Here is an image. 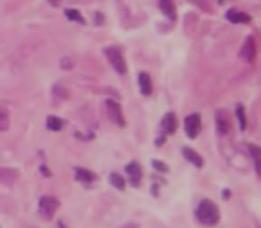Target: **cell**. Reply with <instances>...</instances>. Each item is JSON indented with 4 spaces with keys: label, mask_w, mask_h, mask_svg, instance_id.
<instances>
[{
    "label": "cell",
    "mask_w": 261,
    "mask_h": 228,
    "mask_svg": "<svg viewBox=\"0 0 261 228\" xmlns=\"http://www.w3.org/2000/svg\"><path fill=\"white\" fill-rule=\"evenodd\" d=\"M138 80H140V91H142L143 96H149L152 93V80H150L149 73L142 72L138 75Z\"/></svg>",
    "instance_id": "cell-9"
},
{
    "label": "cell",
    "mask_w": 261,
    "mask_h": 228,
    "mask_svg": "<svg viewBox=\"0 0 261 228\" xmlns=\"http://www.w3.org/2000/svg\"><path fill=\"white\" fill-rule=\"evenodd\" d=\"M66 18L72 20V22H79V23H84V18L81 16V13L77 11V9H66L65 11Z\"/></svg>",
    "instance_id": "cell-21"
},
{
    "label": "cell",
    "mask_w": 261,
    "mask_h": 228,
    "mask_svg": "<svg viewBox=\"0 0 261 228\" xmlns=\"http://www.w3.org/2000/svg\"><path fill=\"white\" fill-rule=\"evenodd\" d=\"M227 20L231 23H249L252 18H250V15H245V13H242V11L231 9V11H227Z\"/></svg>",
    "instance_id": "cell-11"
},
{
    "label": "cell",
    "mask_w": 261,
    "mask_h": 228,
    "mask_svg": "<svg viewBox=\"0 0 261 228\" xmlns=\"http://www.w3.org/2000/svg\"><path fill=\"white\" fill-rule=\"evenodd\" d=\"M48 2H50L52 6H59V2H61V0H48Z\"/></svg>",
    "instance_id": "cell-24"
},
{
    "label": "cell",
    "mask_w": 261,
    "mask_h": 228,
    "mask_svg": "<svg viewBox=\"0 0 261 228\" xmlns=\"http://www.w3.org/2000/svg\"><path fill=\"white\" fill-rule=\"evenodd\" d=\"M41 173H43L45 177H50V171L47 170V166H41Z\"/></svg>",
    "instance_id": "cell-23"
},
{
    "label": "cell",
    "mask_w": 261,
    "mask_h": 228,
    "mask_svg": "<svg viewBox=\"0 0 261 228\" xmlns=\"http://www.w3.org/2000/svg\"><path fill=\"white\" fill-rule=\"evenodd\" d=\"M125 171H127V175H129L130 184L135 185V187H138L140 182H142V177H143L142 166H140L138 162H129V164H127V168H125Z\"/></svg>",
    "instance_id": "cell-6"
},
{
    "label": "cell",
    "mask_w": 261,
    "mask_h": 228,
    "mask_svg": "<svg viewBox=\"0 0 261 228\" xmlns=\"http://www.w3.org/2000/svg\"><path fill=\"white\" fill-rule=\"evenodd\" d=\"M9 128V114L6 109H0V132Z\"/></svg>",
    "instance_id": "cell-20"
},
{
    "label": "cell",
    "mask_w": 261,
    "mask_h": 228,
    "mask_svg": "<svg viewBox=\"0 0 261 228\" xmlns=\"http://www.w3.org/2000/svg\"><path fill=\"white\" fill-rule=\"evenodd\" d=\"M75 178L79 182H83V184H91V182H95L97 177L90 170H86V168H75Z\"/></svg>",
    "instance_id": "cell-12"
},
{
    "label": "cell",
    "mask_w": 261,
    "mask_h": 228,
    "mask_svg": "<svg viewBox=\"0 0 261 228\" xmlns=\"http://www.w3.org/2000/svg\"><path fill=\"white\" fill-rule=\"evenodd\" d=\"M38 209H40L41 216L47 217V219H50V217H54V214L58 212V209H59V200L54 198V196H41Z\"/></svg>",
    "instance_id": "cell-3"
},
{
    "label": "cell",
    "mask_w": 261,
    "mask_h": 228,
    "mask_svg": "<svg viewBox=\"0 0 261 228\" xmlns=\"http://www.w3.org/2000/svg\"><path fill=\"white\" fill-rule=\"evenodd\" d=\"M200 128H202V121H200V116L199 114H190V116H186L185 120V131H186V136H188L190 139H195L197 136L200 134Z\"/></svg>",
    "instance_id": "cell-4"
},
{
    "label": "cell",
    "mask_w": 261,
    "mask_h": 228,
    "mask_svg": "<svg viewBox=\"0 0 261 228\" xmlns=\"http://www.w3.org/2000/svg\"><path fill=\"white\" fill-rule=\"evenodd\" d=\"M160 9L168 20H175V6L174 0H160Z\"/></svg>",
    "instance_id": "cell-14"
},
{
    "label": "cell",
    "mask_w": 261,
    "mask_h": 228,
    "mask_svg": "<svg viewBox=\"0 0 261 228\" xmlns=\"http://www.w3.org/2000/svg\"><path fill=\"white\" fill-rule=\"evenodd\" d=\"M47 127H48V131L59 132V131L65 128V120H61V118H58V116H48L47 118Z\"/></svg>",
    "instance_id": "cell-15"
},
{
    "label": "cell",
    "mask_w": 261,
    "mask_h": 228,
    "mask_svg": "<svg viewBox=\"0 0 261 228\" xmlns=\"http://www.w3.org/2000/svg\"><path fill=\"white\" fill-rule=\"evenodd\" d=\"M106 109H108V116L111 118L113 123H116L118 127H125V118H123V114H122L120 104H116V102H113V100H108L106 102Z\"/></svg>",
    "instance_id": "cell-5"
},
{
    "label": "cell",
    "mask_w": 261,
    "mask_h": 228,
    "mask_svg": "<svg viewBox=\"0 0 261 228\" xmlns=\"http://www.w3.org/2000/svg\"><path fill=\"white\" fill-rule=\"evenodd\" d=\"M254 54H256V41H254L252 36H249L245 40V43H243L242 50H240V57L243 61H252Z\"/></svg>",
    "instance_id": "cell-8"
},
{
    "label": "cell",
    "mask_w": 261,
    "mask_h": 228,
    "mask_svg": "<svg viewBox=\"0 0 261 228\" xmlns=\"http://www.w3.org/2000/svg\"><path fill=\"white\" fill-rule=\"evenodd\" d=\"M236 118H238L240 128H242V131H245V128H247V120H245V109H243V105H238V107H236Z\"/></svg>",
    "instance_id": "cell-18"
},
{
    "label": "cell",
    "mask_w": 261,
    "mask_h": 228,
    "mask_svg": "<svg viewBox=\"0 0 261 228\" xmlns=\"http://www.w3.org/2000/svg\"><path fill=\"white\" fill-rule=\"evenodd\" d=\"M16 177H18V173H16L15 170H8V168H0V182H8V184H11V182L16 180Z\"/></svg>",
    "instance_id": "cell-17"
},
{
    "label": "cell",
    "mask_w": 261,
    "mask_h": 228,
    "mask_svg": "<svg viewBox=\"0 0 261 228\" xmlns=\"http://www.w3.org/2000/svg\"><path fill=\"white\" fill-rule=\"evenodd\" d=\"M229 128H231V123H229V118L225 116V112L217 111V131L220 134H227Z\"/></svg>",
    "instance_id": "cell-10"
},
{
    "label": "cell",
    "mask_w": 261,
    "mask_h": 228,
    "mask_svg": "<svg viewBox=\"0 0 261 228\" xmlns=\"http://www.w3.org/2000/svg\"><path fill=\"white\" fill-rule=\"evenodd\" d=\"M161 131L165 134H174L177 131V118H175L174 112H167L163 116V120H161Z\"/></svg>",
    "instance_id": "cell-7"
},
{
    "label": "cell",
    "mask_w": 261,
    "mask_h": 228,
    "mask_svg": "<svg viewBox=\"0 0 261 228\" xmlns=\"http://www.w3.org/2000/svg\"><path fill=\"white\" fill-rule=\"evenodd\" d=\"M104 54H106V57L109 59V62H111V66L115 68L116 73H120V75L127 73V62H125V59H123L122 52H120L118 48L109 47L104 50Z\"/></svg>",
    "instance_id": "cell-2"
},
{
    "label": "cell",
    "mask_w": 261,
    "mask_h": 228,
    "mask_svg": "<svg viewBox=\"0 0 261 228\" xmlns=\"http://www.w3.org/2000/svg\"><path fill=\"white\" fill-rule=\"evenodd\" d=\"M249 152L254 159V164H256V173L259 175L261 173V150H259V146L249 145Z\"/></svg>",
    "instance_id": "cell-16"
},
{
    "label": "cell",
    "mask_w": 261,
    "mask_h": 228,
    "mask_svg": "<svg viewBox=\"0 0 261 228\" xmlns=\"http://www.w3.org/2000/svg\"><path fill=\"white\" fill-rule=\"evenodd\" d=\"M109 180H111V184L115 185L116 189H120V191H123V189H125V180H123V177H120L118 173H111Z\"/></svg>",
    "instance_id": "cell-19"
},
{
    "label": "cell",
    "mask_w": 261,
    "mask_h": 228,
    "mask_svg": "<svg viewBox=\"0 0 261 228\" xmlns=\"http://www.w3.org/2000/svg\"><path fill=\"white\" fill-rule=\"evenodd\" d=\"M182 153H185V157H186V159H188L190 162H192L195 168H202L204 160H202V157H200L199 153L195 152V150H192V148H188V146H185V148H182Z\"/></svg>",
    "instance_id": "cell-13"
},
{
    "label": "cell",
    "mask_w": 261,
    "mask_h": 228,
    "mask_svg": "<svg viewBox=\"0 0 261 228\" xmlns=\"http://www.w3.org/2000/svg\"><path fill=\"white\" fill-rule=\"evenodd\" d=\"M152 166L156 168L158 171H163V173H167V171H168L167 164H165V162H161V160H152Z\"/></svg>",
    "instance_id": "cell-22"
},
{
    "label": "cell",
    "mask_w": 261,
    "mask_h": 228,
    "mask_svg": "<svg viewBox=\"0 0 261 228\" xmlns=\"http://www.w3.org/2000/svg\"><path fill=\"white\" fill-rule=\"evenodd\" d=\"M127 228H138V224H133V223H130V224H129V226H127Z\"/></svg>",
    "instance_id": "cell-25"
},
{
    "label": "cell",
    "mask_w": 261,
    "mask_h": 228,
    "mask_svg": "<svg viewBox=\"0 0 261 228\" xmlns=\"http://www.w3.org/2000/svg\"><path fill=\"white\" fill-rule=\"evenodd\" d=\"M195 216L199 219V223L206 224V226H213L220 221V212H218V207L215 205L211 200H202V202L197 205Z\"/></svg>",
    "instance_id": "cell-1"
}]
</instances>
